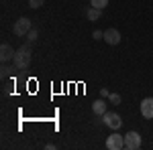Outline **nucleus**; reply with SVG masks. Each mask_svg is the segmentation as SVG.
Listing matches in <instances>:
<instances>
[{"mask_svg":"<svg viewBox=\"0 0 153 150\" xmlns=\"http://www.w3.org/2000/svg\"><path fill=\"white\" fill-rule=\"evenodd\" d=\"M12 65L16 67V71L29 69V65H31V49H29L27 45H23V47H19V49H16L14 59H12Z\"/></svg>","mask_w":153,"mask_h":150,"instance_id":"nucleus-1","label":"nucleus"},{"mask_svg":"<svg viewBox=\"0 0 153 150\" xmlns=\"http://www.w3.org/2000/svg\"><path fill=\"white\" fill-rule=\"evenodd\" d=\"M31 29H33V23H31L27 16H21V18L14 23V26H12V33H14L16 37H25Z\"/></svg>","mask_w":153,"mask_h":150,"instance_id":"nucleus-2","label":"nucleus"},{"mask_svg":"<svg viewBox=\"0 0 153 150\" xmlns=\"http://www.w3.org/2000/svg\"><path fill=\"white\" fill-rule=\"evenodd\" d=\"M125 148L127 150H139L141 148V134L135 132V130L127 132L125 134Z\"/></svg>","mask_w":153,"mask_h":150,"instance_id":"nucleus-3","label":"nucleus"},{"mask_svg":"<svg viewBox=\"0 0 153 150\" xmlns=\"http://www.w3.org/2000/svg\"><path fill=\"white\" fill-rule=\"evenodd\" d=\"M106 148L108 150H123L125 148V134H110L108 138H106Z\"/></svg>","mask_w":153,"mask_h":150,"instance_id":"nucleus-4","label":"nucleus"},{"mask_svg":"<svg viewBox=\"0 0 153 150\" xmlns=\"http://www.w3.org/2000/svg\"><path fill=\"white\" fill-rule=\"evenodd\" d=\"M102 124L108 128H112V130H120V126H123V118L118 114H114V112H106L104 116H102Z\"/></svg>","mask_w":153,"mask_h":150,"instance_id":"nucleus-5","label":"nucleus"},{"mask_svg":"<svg viewBox=\"0 0 153 150\" xmlns=\"http://www.w3.org/2000/svg\"><path fill=\"white\" fill-rule=\"evenodd\" d=\"M102 41H106V43H108V45H118V43H120V33H118L117 29H106L104 31V39H102Z\"/></svg>","mask_w":153,"mask_h":150,"instance_id":"nucleus-6","label":"nucleus"},{"mask_svg":"<svg viewBox=\"0 0 153 150\" xmlns=\"http://www.w3.org/2000/svg\"><path fill=\"white\" fill-rule=\"evenodd\" d=\"M141 116L147 120H153V97H145L141 102Z\"/></svg>","mask_w":153,"mask_h":150,"instance_id":"nucleus-7","label":"nucleus"},{"mask_svg":"<svg viewBox=\"0 0 153 150\" xmlns=\"http://www.w3.org/2000/svg\"><path fill=\"white\" fill-rule=\"evenodd\" d=\"M14 53H16V51H12V47L8 45V43H2V45H0V59H2V63L12 61V59H14Z\"/></svg>","mask_w":153,"mask_h":150,"instance_id":"nucleus-8","label":"nucleus"},{"mask_svg":"<svg viewBox=\"0 0 153 150\" xmlns=\"http://www.w3.org/2000/svg\"><path fill=\"white\" fill-rule=\"evenodd\" d=\"M92 112H94V116H104L106 114V102H104V97L96 100L94 104H92Z\"/></svg>","mask_w":153,"mask_h":150,"instance_id":"nucleus-9","label":"nucleus"},{"mask_svg":"<svg viewBox=\"0 0 153 150\" xmlns=\"http://www.w3.org/2000/svg\"><path fill=\"white\" fill-rule=\"evenodd\" d=\"M100 16H102V10H100V8H96V6H90V8L86 10V18H88V20H92V23L98 20Z\"/></svg>","mask_w":153,"mask_h":150,"instance_id":"nucleus-10","label":"nucleus"},{"mask_svg":"<svg viewBox=\"0 0 153 150\" xmlns=\"http://www.w3.org/2000/svg\"><path fill=\"white\" fill-rule=\"evenodd\" d=\"M16 69V67H14V65H6V63H4V65H2V69H0V77H2V79H8V77H10V73L12 71Z\"/></svg>","mask_w":153,"mask_h":150,"instance_id":"nucleus-11","label":"nucleus"},{"mask_svg":"<svg viewBox=\"0 0 153 150\" xmlns=\"http://www.w3.org/2000/svg\"><path fill=\"white\" fill-rule=\"evenodd\" d=\"M90 6H96V8H106L108 6V0H90Z\"/></svg>","mask_w":153,"mask_h":150,"instance_id":"nucleus-12","label":"nucleus"},{"mask_svg":"<svg viewBox=\"0 0 153 150\" xmlns=\"http://www.w3.org/2000/svg\"><path fill=\"white\" fill-rule=\"evenodd\" d=\"M27 37H29V43H33V41H37V37H39V31H37L35 26H33V29L27 33Z\"/></svg>","mask_w":153,"mask_h":150,"instance_id":"nucleus-13","label":"nucleus"},{"mask_svg":"<svg viewBox=\"0 0 153 150\" xmlns=\"http://www.w3.org/2000/svg\"><path fill=\"white\" fill-rule=\"evenodd\" d=\"M108 102H110V104H114V105H118L123 100H120V95H118V93H110V95H108Z\"/></svg>","mask_w":153,"mask_h":150,"instance_id":"nucleus-14","label":"nucleus"},{"mask_svg":"<svg viewBox=\"0 0 153 150\" xmlns=\"http://www.w3.org/2000/svg\"><path fill=\"white\" fill-rule=\"evenodd\" d=\"M45 4V0H29V8H41Z\"/></svg>","mask_w":153,"mask_h":150,"instance_id":"nucleus-15","label":"nucleus"},{"mask_svg":"<svg viewBox=\"0 0 153 150\" xmlns=\"http://www.w3.org/2000/svg\"><path fill=\"white\" fill-rule=\"evenodd\" d=\"M92 37H94V41H100V39H104V31H94Z\"/></svg>","mask_w":153,"mask_h":150,"instance_id":"nucleus-16","label":"nucleus"},{"mask_svg":"<svg viewBox=\"0 0 153 150\" xmlns=\"http://www.w3.org/2000/svg\"><path fill=\"white\" fill-rule=\"evenodd\" d=\"M108 95H110V91H108L106 87H102V89H100V97H108Z\"/></svg>","mask_w":153,"mask_h":150,"instance_id":"nucleus-17","label":"nucleus"}]
</instances>
